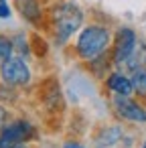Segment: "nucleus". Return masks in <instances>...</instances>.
<instances>
[{
    "label": "nucleus",
    "mask_w": 146,
    "mask_h": 148,
    "mask_svg": "<svg viewBox=\"0 0 146 148\" xmlns=\"http://www.w3.org/2000/svg\"><path fill=\"white\" fill-rule=\"evenodd\" d=\"M112 45V33L108 27L101 25H87L79 31L75 41V53L81 61L89 63L108 53Z\"/></svg>",
    "instance_id": "nucleus-1"
},
{
    "label": "nucleus",
    "mask_w": 146,
    "mask_h": 148,
    "mask_svg": "<svg viewBox=\"0 0 146 148\" xmlns=\"http://www.w3.org/2000/svg\"><path fill=\"white\" fill-rule=\"evenodd\" d=\"M51 27H53V37L57 45H65L83 25V10L73 4V2H61L57 4L51 14Z\"/></svg>",
    "instance_id": "nucleus-2"
},
{
    "label": "nucleus",
    "mask_w": 146,
    "mask_h": 148,
    "mask_svg": "<svg viewBox=\"0 0 146 148\" xmlns=\"http://www.w3.org/2000/svg\"><path fill=\"white\" fill-rule=\"evenodd\" d=\"M37 136L35 126L29 120H14L0 130V148H19Z\"/></svg>",
    "instance_id": "nucleus-3"
},
{
    "label": "nucleus",
    "mask_w": 146,
    "mask_h": 148,
    "mask_svg": "<svg viewBox=\"0 0 146 148\" xmlns=\"http://www.w3.org/2000/svg\"><path fill=\"white\" fill-rule=\"evenodd\" d=\"M0 77L8 87H25L31 81V69L23 57L12 55L4 63H0Z\"/></svg>",
    "instance_id": "nucleus-4"
},
{
    "label": "nucleus",
    "mask_w": 146,
    "mask_h": 148,
    "mask_svg": "<svg viewBox=\"0 0 146 148\" xmlns=\"http://www.w3.org/2000/svg\"><path fill=\"white\" fill-rule=\"evenodd\" d=\"M138 45V39H136V33L130 29V27H120L116 31V37H114V43H112V65L116 67H124V63L128 61V57L132 55L134 47Z\"/></svg>",
    "instance_id": "nucleus-5"
},
{
    "label": "nucleus",
    "mask_w": 146,
    "mask_h": 148,
    "mask_svg": "<svg viewBox=\"0 0 146 148\" xmlns=\"http://www.w3.org/2000/svg\"><path fill=\"white\" fill-rule=\"evenodd\" d=\"M114 112L132 124H146V108L134 97H114L112 99Z\"/></svg>",
    "instance_id": "nucleus-6"
},
{
    "label": "nucleus",
    "mask_w": 146,
    "mask_h": 148,
    "mask_svg": "<svg viewBox=\"0 0 146 148\" xmlns=\"http://www.w3.org/2000/svg\"><path fill=\"white\" fill-rule=\"evenodd\" d=\"M106 87H108V91H112L114 97H132L134 95V87H132L130 77L124 75V73H120V71L108 73Z\"/></svg>",
    "instance_id": "nucleus-7"
},
{
    "label": "nucleus",
    "mask_w": 146,
    "mask_h": 148,
    "mask_svg": "<svg viewBox=\"0 0 146 148\" xmlns=\"http://www.w3.org/2000/svg\"><path fill=\"white\" fill-rule=\"evenodd\" d=\"M16 8L21 10L23 18L29 21L31 25L43 23V6L39 0H16Z\"/></svg>",
    "instance_id": "nucleus-8"
},
{
    "label": "nucleus",
    "mask_w": 146,
    "mask_h": 148,
    "mask_svg": "<svg viewBox=\"0 0 146 148\" xmlns=\"http://www.w3.org/2000/svg\"><path fill=\"white\" fill-rule=\"evenodd\" d=\"M140 67H146V43H138L132 51V55L128 57V61L124 63V69H128L130 73L140 69Z\"/></svg>",
    "instance_id": "nucleus-9"
},
{
    "label": "nucleus",
    "mask_w": 146,
    "mask_h": 148,
    "mask_svg": "<svg viewBox=\"0 0 146 148\" xmlns=\"http://www.w3.org/2000/svg\"><path fill=\"white\" fill-rule=\"evenodd\" d=\"M132 87H134V95L146 99V67H140L136 71H132Z\"/></svg>",
    "instance_id": "nucleus-10"
},
{
    "label": "nucleus",
    "mask_w": 146,
    "mask_h": 148,
    "mask_svg": "<svg viewBox=\"0 0 146 148\" xmlns=\"http://www.w3.org/2000/svg\"><path fill=\"white\" fill-rule=\"evenodd\" d=\"M12 53H14V49H12V39L0 35V63H4L6 59H10Z\"/></svg>",
    "instance_id": "nucleus-11"
},
{
    "label": "nucleus",
    "mask_w": 146,
    "mask_h": 148,
    "mask_svg": "<svg viewBox=\"0 0 146 148\" xmlns=\"http://www.w3.org/2000/svg\"><path fill=\"white\" fill-rule=\"evenodd\" d=\"M12 49L19 51V57H23V59L31 53V45H27L25 35H16V37H12Z\"/></svg>",
    "instance_id": "nucleus-12"
},
{
    "label": "nucleus",
    "mask_w": 146,
    "mask_h": 148,
    "mask_svg": "<svg viewBox=\"0 0 146 148\" xmlns=\"http://www.w3.org/2000/svg\"><path fill=\"white\" fill-rule=\"evenodd\" d=\"M6 124H8V112H6V108L2 103H0V130H2Z\"/></svg>",
    "instance_id": "nucleus-13"
},
{
    "label": "nucleus",
    "mask_w": 146,
    "mask_h": 148,
    "mask_svg": "<svg viewBox=\"0 0 146 148\" xmlns=\"http://www.w3.org/2000/svg\"><path fill=\"white\" fill-rule=\"evenodd\" d=\"M10 16V6L6 2H0V18H8Z\"/></svg>",
    "instance_id": "nucleus-14"
},
{
    "label": "nucleus",
    "mask_w": 146,
    "mask_h": 148,
    "mask_svg": "<svg viewBox=\"0 0 146 148\" xmlns=\"http://www.w3.org/2000/svg\"><path fill=\"white\" fill-rule=\"evenodd\" d=\"M63 148H83L81 144H77V142H65V146Z\"/></svg>",
    "instance_id": "nucleus-15"
},
{
    "label": "nucleus",
    "mask_w": 146,
    "mask_h": 148,
    "mask_svg": "<svg viewBox=\"0 0 146 148\" xmlns=\"http://www.w3.org/2000/svg\"><path fill=\"white\" fill-rule=\"evenodd\" d=\"M19 148H31V146H29V144H21Z\"/></svg>",
    "instance_id": "nucleus-16"
},
{
    "label": "nucleus",
    "mask_w": 146,
    "mask_h": 148,
    "mask_svg": "<svg viewBox=\"0 0 146 148\" xmlns=\"http://www.w3.org/2000/svg\"><path fill=\"white\" fill-rule=\"evenodd\" d=\"M140 148H146V140H144V144H142V146H140Z\"/></svg>",
    "instance_id": "nucleus-17"
}]
</instances>
